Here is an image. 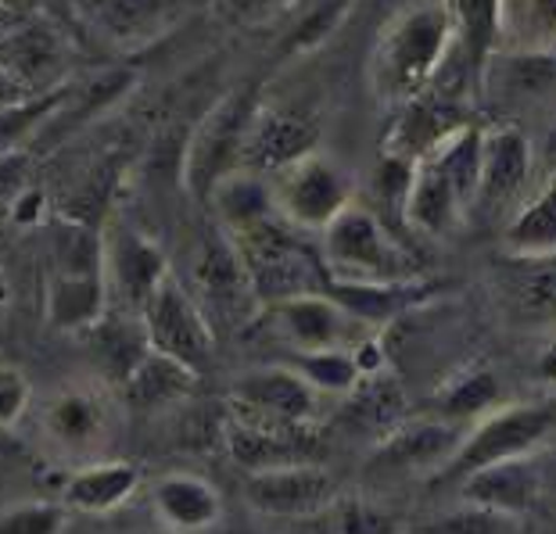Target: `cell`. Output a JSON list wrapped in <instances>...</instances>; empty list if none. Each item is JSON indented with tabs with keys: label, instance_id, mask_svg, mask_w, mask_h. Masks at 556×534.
<instances>
[{
	"label": "cell",
	"instance_id": "1",
	"mask_svg": "<svg viewBox=\"0 0 556 534\" xmlns=\"http://www.w3.org/2000/svg\"><path fill=\"white\" fill-rule=\"evenodd\" d=\"M456 37L453 4H406L392 11L370 47V90L381 104L402 109L431 90Z\"/></svg>",
	"mask_w": 556,
	"mask_h": 534
},
{
	"label": "cell",
	"instance_id": "2",
	"mask_svg": "<svg viewBox=\"0 0 556 534\" xmlns=\"http://www.w3.org/2000/svg\"><path fill=\"white\" fill-rule=\"evenodd\" d=\"M230 241L238 247L258 313L288 298H302V294H327L334 283L316 247H309L302 233H294L277 216L244 233H233Z\"/></svg>",
	"mask_w": 556,
	"mask_h": 534
},
{
	"label": "cell",
	"instance_id": "3",
	"mask_svg": "<svg viewBox=\"0 0 556 534\" xmlns=\"http://www.w3.org/2000/svg\"><path fill=\"white\" fill-rule=\"evenodd\" d=\"M319 258L334 283H406L417 280L413 252L356 198L319 233Z\"/></svg>",
	"mask_w": 556,
	"mask_h": 534
},
{
	"label": "cell",
	"instance_id": "4",
	"mask_svg": "<svg viewBox=\"0 0 556 534\" xmlns=\"http://www.w3.org/2000/svg\"><path fill=\"white\" fill-rule=\"evenodd\" d=\"M553 427H556L553 398L506 402V406L492 409L489 417L467 427L453 459L434 473V484H459L467 473L495 467V462L539 456L549 445Z\"/></svg>",
	"mask_w": 556,
	"mask_h": 534
},
{
	"label": "cell",
	"instance_id": "5",
	"mask_svg": "<svg viewBox=\"0 0 556 534\" xmlns=\"http://www.w3.org/2000/svg\"><path fill=\"white\" fill-rule=\"evenodd\" d=\"M266 183L274 216L302 237L324 233L356 201V183H352L349 169L324 151L305 154Z\"/></svg>",
	"mask_w": 556,
	"mask_h": 534
},
{
	"label": "cell",
	"instance_id": "6",
	"mask_svg": "<svg viewBox=\"0 0 556 534\" xmlns=\"http://www.w3.org/2000/svg\"><path fill=\"white\" fill-rule=\"evenodd\" d=\"M119 398L101 381H79L58 387L40 409V434L58 453L83 462H98L115 442Z\"/></svg>",
	"mask_w": 556,
	"mask_h": 534
},
{
	"label": "cell",
	"instance_id": "7",
	"mask_svg": "<svg viewBox=\"0 0 556 534\" xmlns=\"http://www.w3.org/2000/svg\"><path fill=\"white\" fill-rule=\"evenodd\" d=\"M255 109L258 90L255 82H244V87L230 90L219 104H212V112L201 118L191 134V144L184 151V187L201 205L208 201L212 187L238 173L241 140Z\"/></svg>",
	"mask_w": 556,
	"mask_h": 534
},
{
	"label": "cell",
	"instance_id": "8",
	"mask_svg": "<svg viewBox=\"0 0 556 534\" xmlns=\"http://www.w3.org/2000/svg\"><path fill=\"white\" fill-rule=\"evenodd\" d=\"M187 294L198 302L219 338V327L238 330L248 319H255L258 302L248 288L244 266L238 258V247L219 227H208L191 252V288Z\"/></svg>",
	"mask_w": 556,
	"mask_h": 534
},
{
	"label": "cell",
	"instance_id": "9",
	"mask_svg": "<svg viewBox=\"0 0 556 534\" xmlns=\"http://www.w3.org/2000/svg\"><path fill=\"white\" fill-rule=\"evenodd\" d=\"M140 327H144L151 352L187 366L198 377L216 355V330H212L205 313L173 272L159 283V291L151 294L148 305L140 308Z\"/></svg>",
	"mask_w": 556,
	"mask_h": 534
},
{
	"label": "cell",
	"instance_id": "10",
	"mask_svg": "<svg viewBox=\"0 0 556 534\" xmlns=\"http://www.w3.org/2000/svg\"><path fill=\"white\" fill-rule=\"evenodd\" d=\"M233 420L269 427V431L316 434L313 423L319 417V395L283 363L266 370H248L230 387Z\"/></svg>",
	"mask_w": 556,
	"mask_h": 534
},
{
	"label": "cell",
	"instance_id": "11",
	"mask_svg": "<svg viewBox=\"0 0 556 534\" xmlns=\"http://www.w3.org/2000/svg\"><path fill=\"white\" fill-rule=\"evenodd\" d=\"M531 140L520 126L503 123L481 129V162L478 191L470 205V219H510L531 194Z\"/></svg>",
	"mask_w": 556,
	"mask_h": 534
},
{
	"label": "cell",
	"instance_id": "12",
	"mask_svg": "<svg viewBox=\"0 0 556 534\" xmlns=\"http://www.w3.org/2000/svg\"><path fill=\"white\" fill-rule=\"evenodd\" d=\"M319 151V123L302 112L288 109H266L258 104L255 115L248 118L238 173L258 176V180H274L288 165H294L305 154Z\"/></svg>",
	"mask_w": 556,
	"mask_h": 534
},
{
	"label": "cell",
	"instance_id": "13",
	"mask_svg": "<svg viewBox=\"0 0 556 534\" xmlns=\"http://www.w3.org/2000/svg\"><path fill=\"white\" fill-rule=\"evenodd\" d=\"M244 498L263 517L309 520L338 503V478L319 462H294V467L248 473Z\"/></svg>",
	"mask_w": 556,
	"mask_h": 534
},
{
	"label": "cell",
	"instance_id": "14",
	"mask_svg": "<svg viewBox=\"0 0 556 534\" xmlns=\"http://www.w3.org/2000/svg\"><path fill=\"white\" fill-rule=\"evenodd\" d=\"M68 65L65 33L43 15H29L0 37V73H8L29 98H43L65 87L62 73Z\"/></svg>",
	"mask_w": 556,
	"mask_h": 534
},
{
	"label": "cell",
	"instance_id": "15",
	"mask_svg": "<svg viewBox=\"0 0 556 534\" xmlns=\"http://www.w3.org/2000/svg\"><path fill=\"white\" fill-rule=\"evenodd\" d=\"M169 272L165 252L140 230L119 227L112 237H104V280H109L112 313L140 316V308Z\"/></svg>",
	"mask_w": 556,
	"mask_h": 534
},
{
	"label": "cell",
	"instance_id": "16",
	"mask_svg": "<svg viewBox=\"0 0 556 534\" xmlns=\"http://www.w3.org/2000/svg\"><path fill=\"white\" fill-rule=\"evenodd\" d=\"M464 431L434 417H406L384 437L374 442V453L366 459V473L395 478V473H434L453 459Z\"/></svg>",
	"mask_w": 556,
	"mask_h": 534
},
{
	"label": "cell",
	"instance_id": "17",
	"mask_svg": "<svg viewBox=\"0 0 556 534\" xmlns=\"http://www.w3.org/2000/svg\"><path fill=\"white\" fill-rule=\"evenodd\" d=\"M467 123H470L467 109L438 98V93H420V98L402 104L399 115L392 118L381 154L420 165V162H428L431 154L442 151Z\"/></svg>",
	"mask_w": 556,
	"mask_h": 534
},
{
	"label": "cell",
	"instance_id": "18",
	"mask_svg": "<svg viewBox=\"0 0 556 534\" xmlns=\"http://www.w3.org/2000/svg\"><path fill=\"white\" fill-rule=\"evenodd\" d=\"M542 492H546V459H542V453L495 462V467L475 470L459 481V503L492 509V513L514 520H525L539 506Z\"/></svg>",
	"mask_w": 556,
	"mask_h": 534
},
{
	"label": "cell",
	"instance_id": "19",
	"mask_svg": "<svg viewBox=\"0 0 556 534\" xmlns=\"http://www.w3.org/2000/svg\"><path fill=\"white\" fill-rule=\"evenodd\" d=\"M263 319L277 330L291 352H324V348H352V319L327 298V294H302L280 305L263 308Z\"/></svg>",
	"mask_w": 556,
	"mask_h": 534
},
{
	"label": "cell",
	"instance_id": "20",
	"mask_svg": "<svg viewBox=\"0 0 556 534\" xmlns=\"http://www.w3.org/2000/svg\"><path fill=\"white\" fill-rule=\"evenodd\" d=\"M112 313L109 280L104 269L93 272H62L54 269L43 283V319L58 334L87 338L104 316Z\"/></svg>",
	"mask_w": 556,
	"mask_h": 534
},
{
	"label": "cell",
	"instance_id": "21",
	"mask_svg": "<svg viewBox=\"0 0 556 534\" xmlns=\"http://www.w3.org/2000/svg\"><path fill=\"white\" fill-rule=\"evenodd\" d=\"M73 15L83 18L93 37L119 47V51H137L162 33L173 29V22L184 15L176 4H151V0H112V4H83L73 8Z\"/></svg>",
	"mask_w": 556,
	"mask_h": 534
},
{
	"label": "cell",
	"instance_id": "22",
	"mask_svg": "<svg viewBox=\"0 0 556 534\" xmlns=\"http://www.w3.org/2000/svg\"><path fill=\"white\" fill-rule=\"evenodd\" d=\"M140 488V467L129 459H98L68 470L62 484V509L79 517H109Z\"/></svg>",
	"mask_w": 556,
	"mask_h": 534
},
{
	"label": "cell",
	"instance_id": "23",
	"mask_svg": "<svg viewBox=\"0 0 556 534\" xmlns=\"http://www.w3.org/2000/svg\"><path fill=\"white\" fill-rule=\"evenodd\" d=\"M151 509L173 534H201L223 520V495L198 473H165L151 488Z\"/></svg>",
	"mask_w": 556,
	"mask_h": 534
},
{
	"label": "cell",
	"instance_id": "24",
	"mask_svg": "<svg viewBox=\"0 0 556 534\" xmlns=\"http://www.w3.org/2000/svg\"><path fill=\"white\" fill-rule=\"evenodd\" d=\"M470 223V212L464 198L456 194L453 180L434 158L413 165V183L406 194V208H402V227L431 233V237H448L464 230Z\"/></svg>",
	"mask_w": 556,
	"mask_h": 534
},
{
	"label": "cell",
	"instance_id": "25",
	"mask_svg": "<svg viewBox=\"0 0 556 534\" xmlns=\"http://www.w3.org/2000/svg\"><path fill=\"white\" fill-rule=\"evenodd\" d=\"M227 453L244 473H263L277 467H294V462H316L313 445L316 434H291V431H269L244 420H227L223 427Z\"/></svg>",
	"mask_w": 556,
	"mask_h": 534
},
{
	"label": "cell",
	"instance_id": "26",
	"mask_svg": "<svg viewBox=\"0 0 556 534\" xmlns=\"http://www.w3.org/2000/svg\"><path fill=\"white\" fill-rule=\"evenodd\" d=\"M194 391H198L194 370L165 359L159 352H148L144 359L137 363V370L115 387V398H119V406L134 412H159V409L180 406Z\"/></svg>",
	"mask_w": 556,
	"mask_h": 534
},
{
	"label": "cell",
	"instance_id": "27",
	"mask_svg": "<svg viewBox=\"0 0 556 534\" xmlns=\"http://www.w3.org/2000/svg\"><path fill=\"white\" fill-rule=\"evenodd\" d=\"M503 247L517 263H553L556 252V198L546 176L503 227Z\"/></svg>",
	"mask_w": 556,
	"mask_h": 534
},
{
	"label": "cell",
	"instance_id": "28",
	"mask_svg": "<svg viewBox=\"0 0 556 534\" xmlns=\"http://www.w3.org/2000/svg\"><path fill=\"white\" fill-rule=\"evenodd\" d=\"M87 338L93 344V355H98L101 384L112 391L119 387L126 377L137 370V363L151 352L144 327H140V316H126V313H109Z\"/></svg>",
	"mask_w": 556,
	"mask_h": 534
},
{
	"label": "cell",
	"instance_id": "29",
	"mask_svg": "<svg viewBox=\"0 0 556 534\" xmlns=\"http://www.w3.org/2000/svg\"><path fill=\"white\" fill-rule=\"evenodd\" d=\"M352 427H363V431L377 437H384L392 427H399L406 420V391H402L399 377L388 370L366 373L363 381L345 395V409H341Z\"/></svg>",
	"mask_w": 556,
	"mask_h": 534
},
{
	"label": "cell",
	"instance_id": "30",
	"mask_svg": "<svg viewBox=\"0 0 556 534\" xmlns=\"http://www.w3.org/2000/svg\"><path fill=\"white\" fill-rule=\"evenodd\" d=\"M205 205L212 208L216 216V227L233 237V233H244L266 223L274 216V201H269V183L258 180V176H248V173H233L227 180H219L212 187V194Z\"/></svg>",
	"mask_w": 556,
	"mask_h": 534
},
{
	"label": "cell",
	"instance_id": "31",
	"mask_svg": "<svg viewBox=\"0 0 556 534\" xmlns=\"http://www.w3.org/2000/svg\"><path fill=\"white\" fill-rule=\"evenodd\" d=\"M503 406V387L495 381V373L489 370H467L456 373L453 381H445V387L431 398V409L424 417L445 420L453 427H470L481 417H489L492 409Z\"/></svg>",
	"mask_w": 556,
	"mask_h": 534
},
{
	"label": "cell",
	"instance_id": "32",
	"mask_svg": "<svg viewBox=\"0 0 556 534\" xmlns=\"http://www.w3.org/2000/svg\"><path fill=\"white\" fill-rule=\"evenodd\" d=\"M309 384L316 395H341L345 398L352 387L363 381L356 344L352 348H324V352H291V359L283 363Z\"/></svg>",
	"mask_w": 556,
	"mask_h": 534
},
{
	"label": "cell",
	"instance_id": "33",
	"mask_svg": "<svg viewBox=\"0 0 556 534\" xmlns=\"http://www.w3.org/2000/svg\"><path fill=\"white\" fill-rule=\"evenodd\" d=\"M352 15V4H319V8H305L299 22L283 33V40L277 47L280 62H291L299 54H309L316 51L319 43H327L334 37V29L341 26Z\"/></svg>",
	"mask_w": 556,
	"mask_h": 534
},
{
	"label": "cell",
	"instance_id": "34",
	"mask_svg": "<svg viewBox=\"0 0 556 534\" xmlns=\"http://www.w3.org/2000/svg\"><path fill=\"white\" fill-rule=\"evenodd\" d=\"M413 534H520V520L459 503L453 509H445V513L420 520V524L413 527Z\"/></svg>",
	"mask_w": 556,
	"mask_h": 534
},
{
	"label": "cell",
	"instance_id": "35",
	"mask_svg": "<svg viewBox=\"0 0 556 534\" xmlns=\"http://www.w3.org/2000/svg\"><path fill=\"white\" fill-rule=\"evenodd\" d=\"M409 183H413V165L402 158H392V154H381V162H377V169H374V180H370V194L377 201V208H370V212L384 223V227L395 230V223H402Z\"/></svg>",
	"mask_w": 556,
	"mask_h": 534
},
{
	"label": "cell",
	"instance_id": "36",
	"mask_svg": "<svg viewBox=\"0 0 556 534\" xmlns=\"http://www.w3.org/2000/svg\"><path fill=\"white\" fill-rule=\"evenodd\" d=\"M62 503H15L0 509V534H65Z\"/></svg>",
	"mask_w": 556,
	"mask_h": 534
},
{
	"label": "cell",
	"instance_id": "37",
	"mask_svg": "<svg viewBox=\"0 0 556 534\" xmlns=\"http://www.w3.org/2000/svg\"><path fill=\"white\" fill-rule=\"evenodd\" d=\"M506 82L528 98H549L553 93V54H503Z\"/></svg>",
	"mask_w": 556,
	"mask_h": 534
},
{
	"label": "cell",
	"instance_id": "38",
	"mask_svg": "<svg viewBox=\"0 0 556 534\" xmlns=\"http://www.w3.org/2000/svg\"><path fill=\"white\" fill-rule=\"evenodd\" d=\"M33 387L26 381V373L11 363H0V434L11 431L29 409Z\"/></svg>",
	"mask_w": 556,
	"mask_h": 534
},
{
	"label": "cell",
	"instance_id": "39",
	"mask_svg": "<svg viewBox=\"0 0 556 534\" xmlns=\"http://www.w3.org/2000/svg\"><path fill=\"white\" fill-rule=\"evenodd\" d=\"M399 520L388 513V509L374 506V503H345L338 513V534H395Z\"/></svg>",
	"mask_w": 556,
	"mask_h": 534
},
{
	"label": "cell",
	"instance_id": "40",
	"mask_svg": "<svg viewBox=\"0 0 556 534\" xmlns=\"http://www.w3.org/2000/svg\"><path fill=\"white\" fill-rule=\"evenodd\" d=\"M43 208H47V194L37 191V187H22V191L11 198L8 216L15 227H37L43 219Z\"/></svg>",
	"mask_w": 556,
	"mask_h": 534
},
{
	"label": "cell",
	"instance_id": "41",
	"mask_svg": "<svg viewBox=\"0 0 556 534\" xmlns=\"http://www.w3.org/2000/svg\"><path fill=\"white\" fill-rule=\"evenodd\" d=\"M22 101H29V93L18 87L15 79H11L8 73H0V112L4 109H15V104H22Z\"/></svg>",
	"mask_w": 556,
	"mask_h": 534
},
{
	"label": "cell",
	"instance_id": "42",
	"mask_svg": "<svg viewBox=\"0 0 556 534\" xmlns=\"http://www.w3.org/2000/svg\"><path fill=\"white\" fill-rule=\"evenodd\" d=\"M11 305V280H8V272L0 269V313Z\"/></svg>",
	"mask_w": 556,
	"mask_h": 534
},
{
	"label": "cell",
	"instance_id": "43",
	"mask_svg": "<svg viewBox=\"0 0 556 534\" xmlns=\"http://www.w3.org/2000/svg\"><path fill=\"white\" fill-rule=\"evenodd\" d=\"M137 534H173V531H137Z\"/></svg>",
	"mask_w": 556,
	"mask_h": 534
}]
</instances>
